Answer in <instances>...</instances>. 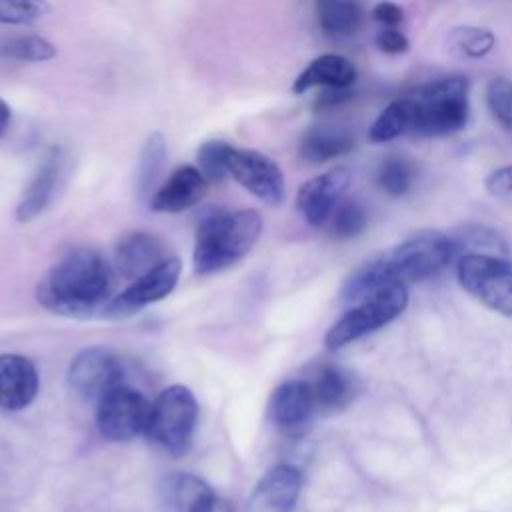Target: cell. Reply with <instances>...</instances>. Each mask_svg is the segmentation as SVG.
<instances>
[{"label":"cell","mask_w":512,"mask_h":512,"mask_svg":"<svg viewBox=\"0 0 512 512\" xmlns=\"http://www.w3.org/2000/svg\"><path fill=\"white\" fill-rule=\"evenodd\" d=\"M486 104L494 120L512 132V80L496 76L486 84Z\"/></svg>","instance_id":"obj_30"},{"label":"cell","mask_w":512,"mask_h":512,"mask_svg":"<svg viewBox=\"0 0 512 512\" xmlns=\"http://www.w3.org/2000/svg\"><path fill=\"white\" fill-rule=\"evenodd\" d=\"M314 406L320 412H336L346 408L354 394H356V382L350 372H346L340 366H320L314 372V378L308 380Z\"/></svg>","instance_id":"obj_21"},{"label":"cell","mask_w":512,"mask_h":512,"mask_svg":"<svg viewBox=\"0 0 512 512\" xmlns=\"http://www.w3.org/2000/svg\"><path fill=\"white\" fill-rule=\"evenodd\" d=\"M316 412L308 380H288L280 384L268 400L270 422L286 434L300 432Z\"/></svg>","instance_id":"obj_14"},{"label":"cell","mask_w":512,"mask_h":512,"mask_svg":"<svg viewBox=\"0 0 512 512\" xmlns=\"http://www.w3.org/2000/svg\"><path fill=\"white\" fill-rule=\"evenodd\" d=\"M48 12V0H0V24H30Z\"/></svg>","instance_id":"obj_33"},{"label":"cell","mask_w":512,"mask_h":512,"mask_svg":"<svg viewBox=\"0 0 512 512\" xmlns=\"http://www.w3.org/2000/svg\"><path fill=\"white\" fill-rule=\"evenodd\" d=\"M456 274L460 286L478 302L512 318V260L494 254H462Z\"/></svg>","instance_id":"obj_7"},{"label":"cell","mask_w":512,"mask_h":512,"mask_svg":"<svg viewBox=\"0 0 512 512\" xmlns=\"http://www.w3.org/2000/svg\"><path fill=\"white\" fill-rule=\"evenodd\" d=\"M226 170L228 176L262 202L274 206L284 200V174L270 156L230 144L226 152Z\"/></svg>","instance_id":"obj_9"},{"label":"cell","mask_w":512,"mask_h":512,"mask_svg":"<svg viewBox=\"0 0 512 512\" xmlns=\"http://www.w3.org/2000/svg\"><path fill=\"white\" fill-rule=\"evenodd\" d=\"M0 54L18 62H44L56 56V46L38 34H24L0 42Z\"/></svg>","instance_id":"obj_28"},{"label":"cell","mask_w":512,"mask_h":512,"mask_svg":"<svg viewBox=\"0 0 512 512\" xmlns=\"http://www.w3.org/2000/svg\"><path fill=\"white\" fill-rule=\"evenodd\" d=\"M196 512H230V508H228V504L214 492Z\"/></svg>","instance_id":"obj_37"},{"label":"cell","mask_w":512,"mask_h":512,"mask_svg":"<svg viewBox=\"0 0 512 512\" xmlns=\"http://www.w3.org/2000/svg\"><path fill=\"white\" fill-rule=\"evenodd\" d=\"M356 66L342 54H322L314 58L292 82L294 94H304L310 88H348L354 84Z\"/></svg>","instance_id":"obj_18"},{"label":"cell","mask_w":512,"mask_h":512,"mask_svg":"<svg viewBox=\"0 0 512 512\" xmlns=\"http://www.w3.org/2000/svg\"><path fill=\"white\" fill-rule=\"evenodd\" d=\"M454 254H494V256H506L508 258V246L504 238L486 228V226H466L462 228L456 238H452Z\"/></svg>","instance_id":"obj_26"},{"label":"cell","mask_w":512,"mask_h":512,"mask_svg":"<svg viewBox=\"0 0 512 512\" xmlns=\"http://www.w3.org/2000/svg\"><path fill=\"white\" fill-rule=\"evenodd\" d=\"M468 80L446 76L424 84L412 96L410 130L418 136H448L462 130L470 116Z\"/></svg>","instance_id":"obj_3"},{"label":"cell","mask_w":512,"mask_h":512,"mask_svg":"<svg viewBox=\"0 0 512 512\" xmlns=\"http://www.w3.org/2000/svg\"><path fill=\"white\" fill-rule=\"evenodd\" d=\"M180 270H182V264L178 258H164L146 274L138 276L124 292L112 298L106 306V312L116 318L130 316L136 310L162 300L174 290Z\"/></svg>","instance_id":"obj_11"},{"label":"cell","mask_w":512,"mask_h":512,"mask_svg":"<svg viewBox=\"0 0 512 512\" xmlns=\"http://www.w3.org/2000/svg\"><path fill=\"white\" fill-rule=\"evenodd\" d=\"M164 260L162 242L146 232L126 234L116 248V266L124 278L136 280Z\"/></svg>","instance_id":"obj_20"},{"label":"cell","mask_w":512,"mask_h":512,"mask_svg":"<svg viewBox=\"0 0 512 512\" xmlns=\"http://www.w3.org/2000/svg\"><path fill=\"white\" fill-rule=\"evenodd\" d=\"M496 36L492 30L482 26H458L448 32L450 52L462 58H484L492 52Z\"/></svg>","instance_id":"obj_27"},{"label":"cell","mask_w":512,"mask_h":512,"mask_svg":"<svg viewBox=\"0 0 512 512\" xmlns=\"http://www.w3.org/2000/svg\"><path fill=\"white\" fill-rule=\"evenodd\" d=\"M486 190L504 202H512V164L492 170L484 180Z\"/></svg>","instance_id":"obj_34"},{"label":"cell","mask_w":512,"mask_h":512,"mask_svg":"<svg viewBox=\"0 0 512 512\" xmlns=\"http://www.w3.org/2000/svg\"><path fill=\"white\" fill-rule=\"evenodd\" d=\"M114 290L110 264L92 248L68 250L38 286V300L60 314H90L108 306Z\"/></svg>","instance_id":"obj_1"},{"label":"cell","mask_w":512,"mask_h":512,"mask_svg":"<svg viewBox=\"0 0 512 512\" xmlns=\"http://www.w3.org/2000/svg\"><path fill=\"white\" fill-rule=\"evenodd\" d=\"M60 170H62V150L58 146H52L44 154L38 170L34 172L28 188L24 190L18 202L16 218L20 222L34 220L50 204L60 178Z\"/></svg>","instance_id":"obj_17"},{"label":"cell","mask_w":512,"mask_h":512,"mask_svg":"<svg viewBox=\"0 0 512 512\" xmlns=\"http://www.w3.org/2000/svg\"><path fill=\"white\" fill-rule=\"evenodd\" d=\"M38 394L36 366L20 354H0V406L26 408Z\"/></svg>","instance_id":"obj_16"},{"label":"cell","mask_w":512,"mask_h":512,"mask_svg":"<svg viewBox=\"0 0 512 512\" xmlns=\"http://www.w3.org/2000/svg\"><path fill=\"white\" fill-rule=\"evenodd\" d=\"M452 256V238L436 230H424L376 258L388 280L408 286L410 282L426 280L444 270Z\"/></svg>","instance_id":"obj_4"},{"label":"cell","mask_w":512,"mask_h":512,"mask_svg":"<svg viewBox=\"0 0 512 512\" xmlns=\"http://www.w3.org/2000/svg\"><path fill=\"white\" fill-rule=\"evenodd\" d=\"M354 134L350 132V128L342 126V124H316L310 126L302 140H300V158H304L306 162H328L340 156H346L348 152L354 150Z\"/></svg>","instance_id":"obj_19"},{"label":"cell","mask_w":512,"mask_h":512,"mask_svg":"<svg viewBox=\"0 0 512 512\" xmlns=\"http://www.w3.org/2000/svg\"><path fill=\"white\" fill-rule=\"evenodd\" d=\"M208 190V180L204 174L190 164L178 166L168 180L154 192L150 208L154 212L178 214L196 206Z\"/></svg>","instance_id":"obj_15"},{"label":"cell","mask_w":512,"mask_h":512,"mask_svg":"<svg viewBox=\"0 0 512 512\" xmlns=\"http://www.w3.org/2000/svg\"><path fill=\"white\" fill-rule=\"evenodd\" d=\"M410 118H412L410 100L408 98L392 100L368 128V140L370 142H390V140L398 138L400 134L410 130Z\"/></svg>","instance_id":"obj_24"},{"label":"cell","mask_w":512,"mask_h":512,"mask_svg":"<svg viewBox=\"0 0 512 512\" xmlns=\"http://www.w3.org/2000/svg\"><path fill=\"white\" fill-rule=\"evenodd\" d=\"M408 304V286L390 282L380 286L370 296L352 304L350 310L332 324L324 344L328 350H338L398 318Z\"/></svg>","instance_id":"obj_5"},{"label":"cell","mask_w":512,"mask_h":512,"mask_svg":"<svg viewBox=\"0 0 512 512\" xmlns=\"http://www.w3.org/2000/svg\"><path fill=\"white\" fill-rule=\"evenodd\" d=\"M10 124V106L0 98V136L6 132Z\"/></svg>","instance_id":"obj_38"},{"label":"cell","mask_w":512,"mask_h":512,"mask_svg":"<svg viewBox=\"0 0 512 512\" xmlns=\"http://www.w3.org/2000/svg\"><path fill=\"white\" fill-rule=\"evenodd\" d=\"M302 490V472L292 464L272 466L254 486L250 512H292Z\"/></svg>","instance_id":"obj_13"},{"label":"cell","mask_w":512,"mask_h":512,"mask_svg":"<svg viewBox=\"0 0 512 512\" xmlns=\"http://www.w3.org/2000/svg\"><path fill=\"white\" fill-rule=\"evenodd\" d=\"M414 180V168L406 158L390 156L386 158L376 172L378 186L390 196H402L410 190Z\"/></svg>","instance_id":"obj_29"},{"label":"cell","mask_w":512,"mask_h":512,"mask_svg":"<svg viewBox=\"0 0 512 512\" xmlns=\"http://www.w3.org/2000/svg\"><path fill=\"white\" fill-rule=\"evenodd\" d=\"M152 404L134 388L118 384L98 400V428L110 440H130L148 430Z\"/></svg>","instance_id":"obj_8"},{"label":"cell","mask_w":512,"mask_h":512,"mask_svg":"<svg viewBox=\"0 0 512 512\" xmlns=\"http://www.w3.org/2000/svg\"><path fill=\"white\" fill-rule=\"evenodd\" d=\"M166 152L168 150H166V140H164L162 132H152L146 138L144 148L140 152V160H138L136 188H138L140 196L150 194V190L154 188V184L166 164Z\"/></svg>","instance_id":"obj_25"},{"label":"cell","mask_w":512,"mask_h":512,"mask_svg":"<svg viewBox=\"0 0 512 512\" xmlns=\"http://www.w3.org/2000/svg\"><path fill=\"white\" fill-rule=\"evenodd\" d=\"M372 18L382 26H398L404 18V12L398 4L390 0H380L372 6Z\"/></svg>","instance_id":"obj_36"},{"label":"cell","mask_w":512,"mask_h":512,"mask_svg":"<svg viewBox=\"0 0 512 512\" xmlns=\"http://www.w3.org/2000/svg\"><path fill=\"white\" fill-rule=\"evenodd\" d=\"M352 174L344 166L330 168L306 180L296 196V206L310 226H322L334 212L340 196L348 188Z\"/></svg>","instance_id":"obj_12"},{"label":"cell","mask_w":512,"mask_h":512,"mask_svg":"<svg viewBox=\"0 0 512 512\" xmlns=\"http://www.w3.org/2000/svg\"><path fill=\"white\" fill-rule=\"evenodd\" d=\"M376 46L386 54H404L410 48V42L396 26H384L376 34Z\"/></svg>","instance_id":"obj_35"},{"label":"cell","mask_w":512,"mask_h":512,"mask_svg":"<svg viewBox=\"0 0 512 512\" xmlns=\"http://www.w3.org/2000/svg\"><path fill=\"white\" fill-rule=\"evenodd\" d=\"M262 232L258 210L212 212L198 224L194 242V270L210 274L244 258Z\"/></svg>","instance_id":"obj_2"},{"label":"cell","mask_w":512,"mask_h":512,"mask_svg":"<svg viewBox=\"0 0 512 512\" xmlns=\"http://www.w3.org/2000/svg\"><path fill=\"white\" fill-rule=\"evenodd\" d=\"M198 420V404L194 394L174 384L160 392L150 410L148 434L166 452L180 456L188 450Z\"/></svg>","instance_id":"obj_6"},{"label":"cell","mask_w":512,"mask_h":512,"mask_svg":"<svg viewBox=\"0 0 512 512\" xmlns=\"http://www.w3.org/2000/svg\"><path fill=\"white\" fill-rule=\"evenodd\" d=\"M160 494L174 512H196L214 490L190 472H174L160 482Z\"/></svg>","instance_id":"obj_22"},{"label":"cell","mask_w":512,"mask_h":512,"mask_svg":"<svg viewBox=\"0 0 512 512\" xmlns=\"http://www.w3.org/2000/svg\"><path fill=\"white\" fill-rule=\"evenodd\" d=\"M322 32L332 38L354 36L364 24L360 0H314Z\"/></svg>","instance_id":"obj_23"},{"label":"cell","mask_w":512,"mask_h":512,"mask_svg":"<svg viewBox=\"0 0 512 512\" xmlns=\"http://www.w3.org/2000/svg\"><path fill=\"white\" fill-rule=\"evenodd\" d=\"M230 144L224 140H208L198 148V170L208 182H222L228 176L226 152Z\"/></svg>","instance_id":"obj_32"},{"label":"cell","mask_w":512,"mask_h":512,"mask_svg":"<svg viewBox=\"0 0 512 512\" xmlns=\"http://www.w3.org/2000/svg\"><path fill=\"white\" fill-rule=\"evenodd\" d=\"M122 364L118 356L104 346L80 350L68 368L70 388L84 398H102L106 392L122 384Z\"/></svg>","instance_id":"obj_10"},{"label":"cell","mask_w":512,"mask_h":512,"mask_svg":"<svg viewBox=\"0 0 512 512\" xmlns=\"http://www.w3.org/2000/svg\"><path fill=\"white\" fill-rule=\"evenodd\" d=\"M368 226V212L356 200H346L338 204L332 212V228L340 238H354L362 234Z\"/></svg>","instance_id":"obj_31"}]
</instances>
